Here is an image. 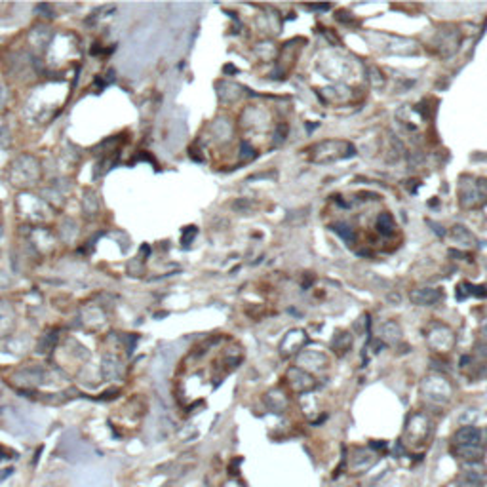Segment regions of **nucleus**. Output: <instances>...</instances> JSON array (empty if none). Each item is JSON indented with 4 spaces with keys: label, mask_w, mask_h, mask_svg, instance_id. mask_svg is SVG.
<instances>
[{
    "label": "nucleus",
    "mask_w": 487,
    "mask_h": 487,
    "mask_svg": "<svg viewBox=\"0 0 487 487\" xmlns=\"http://www.w3.org/2000/svg\"><path fill=\"white\" fill-rule=\"evenodd\" d=\"M487 479V470L483 464H479V461L476 462H464V468L462 474L457 479V485L459 487H483Z\"/></svg>",
    "instance_id": "f257e3e1"
},
{
    "label": "nucleus",
    "mask_w": 487,
    "mask_h": 487,
    "mask_svg": "<svg viewBox=\"0 0 487 487\" xmlns=\"http://www.w3.org/2000/svg\"><path fill=\"white\" fill-rule=\"evenodd\" d=\"M481 442V432L474 426H461L453 434V446L461 447V446H479Z\"/></svg>",
    "instance_id": "f03ea898"
},
{
    "label": "nucleus",
    "mask_w": 487,
    "mask_h": 487,
    "mask_svg": "<svg viewBox=\"0 0 487 487\" xmlns=\"http://www.w3.org/2000/svg\"><path fill=\"white\" fill-rule=\"evenodd\" d=\"M459 459H464V462H476L483 457V447L479 446H461V447H451Z\"/></svg>",
    "instance_id": "7ed1b4c3"
},
{
    "label": "nucleus",
    "mask_w": 487,
    "mask_h": 487,
    "mask_svg": "<svg viewBox=\"0 0 487 487\" xmlns=\"http://www.w3.org/2000/svg\"><path fill=\"white\" fill-rule=\"evenodd\" d=\"M440 299H442L440 289H419V291L411 293V301L417 305H434Z\"/></svg>",
    "instance_id": "20e7f679"
},
{
    "label": "nucleus",
    "mask_w": 487,
    "mask_h": 487,
    "mask_svg": "<svg viewBox=\"0 0 487 487\" xmlns=\"http://www.w3.org/2000/svg\"><path fill=\"white\" fill-rule=\"evenodd\" d=\"M377 229H379V232H383V234H390V232H394L396 225H394L392 215H390V213H381L379 219H377Z\"/></svg>",
    "instance_id": "39448f33"
},
{
    "label": "nucleus",
    "mask_w": 487,
    "mask_h": 487,
    "mask_svg": "<svg viewBox=\"0 0 487 487\" xmlns=\"http://www.w3.org/2000/svg\"><path fill=\"white\" fill-rule=\"evenodd\" d=\"M333 231L339 232L341 234V238H345L347 242H352V238H354V232L350 231V227H347V225H333Z\"/></svg>",
    "instance_id": "423d86ee"
}]
</instances>
